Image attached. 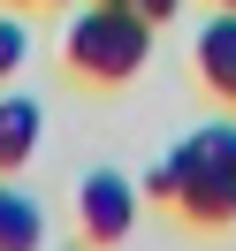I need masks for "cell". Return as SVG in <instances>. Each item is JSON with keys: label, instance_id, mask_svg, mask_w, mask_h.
<instances>
[{"label": "cell", "instance_id": "obj_1", "mask_svg": "<svg viewBox=\"0 0 236 251\" xmlns=\"http://www.w3.org/2000/svg\"><path fill=\"white\" fill-rule=\"evenodd\" d=\"M153 53V23L130 8V0H92L77 8L61 31V61L77 69L84 84H130Z\"/></svg>", "mask_w": 236, "mask_h": 251}, {"label": "cell", "instance_id": "obj_2", "mask_svg": "<svg viewBox=\"0 0 236 251\" xmlns=\"http://www.w3.org/2000/svg\"><path fill=\"white\" fill-rule=\"evenodd\" d=\"M175 205L198 228H229L236 221V122H206L175 145Z\"/></svg>", "mask_w": 236, "mask_h": 251}, {"label": "cell", "instance_id": "obj_3", "mask_svg": "<svg viewBox=\"0 0 236 251\" xmlns=\"http://www.w3.org/2000/svg\"><path fill=\"white\" fill-rule=\"evenodd\" d=\"M77 228L92 236V244H122L130 228H137V183L114 168H92L77 183Z\"/></svg>", "mask_w": 236, "mask_h": 251}, {"label": "cell", "instance_id": "obj_4", "mask_svg": "<svg viewBox=\"0 0 236 251\" xmlns=\"http://www.w3.org/2000/svg\"><path fill=\"white\" fill-rule=\"evenodd\" d=\"M190 61H198L206 92L236 107V8H213V16L198 23V38H190Z\"/></svg>", "mask_w": 236, "mask_h": 251}, {"label": "cell", "instance_id": "obj_5", "mask_svg": "<svg viewBox=\"0 0 236 251\" xmlns=\"http://www.w3.org/2000/svg\"><path fill=\"white\" fill-rule=\"evenodd\" d=\"M38 137H46V107H38L31 92H8V99H0V175L31 168Z\"/></svg>", "mask_w": 236, "mask_h": 251}, {"label": "cell", "instance_id": "obj_6", "mask_svg": "<svg viewBox=\"0 0 236 251\" xmlns=\"http://www.w3.org/2000/svg\"><path fill=\"white\" fill-rule=\"evenodd\" d=\"M46 244V213L31 190H16V175H0V251H38Z\"/></svg>", "mask_w": 236, "mask_h": 251}, {"label": "cell", "instance_id": "obj_7", "mask_svg": "<svg viewBox=\"0 0 236 251\" xmlns=\"http://www.w3.org/2000/svg\"><path fill=\"white\" fill-rule=\"evenodd\" d=\"M23 53H31V31H23L16 16H0V84L23 69Z\"/></svg>", "mask_w": 236, "mask_h": 251}, {"label": "cell", "instance_id": "obj_8", "mask_svg": "<svg viewBox=\"0 0 236 251\" xmlns=\"http://www.w3.org/2000/svg\"><path fill=\"white\" fill-rule=\"evenodd\" d=\"M137 198H160V205H175V160H153V168H145Z\"/></svg>", "mask_w": 236, "mask_h": 251}, {"label": "cell", "instance_id": "obj_9", "mask_svg": "<svg viewBox=\"0 0 236 251\" xmlns=\"http://www.w3.org/2000/svg\"><path fill=\"white\" fill-rule=\"evenodd\" d=\"M130 8H137V16H145V23H168V16H175V8H183V0H130Z\"/></svg>", "mask_w": 236, "mask_h": 251}, {"label": "cell", "instance_id": "obj_10", "mask_svg": "<svg viewBox=\"0 0 236 251\" xmlns=\"http://www.w3.org/2000/svg\"><path fill=\"white\" fill-rule=\"evenodd\" d=\"M8 8H31V0H8Z\"/></svg>", "mask_w": 236, "mask_h": 251}, {"label": "cell", "instance_id": "obj_11", "mask_svg": "<svg viewBox=\"0 0 236 251\" xmlns=\"http://www.w3.org/2000/svg\"><path fill=\"white\" fill-rule=\"evenodd\" d=\"M213 8H236V0H213Z\"/></svg>", "mask_w": 236, "mask_h": 251}, {"label": "cell", "instance_id": "obj_12", "mask_svg": "<svg viewBox=\"0 0 236 251\" xmlns=\"http://www.w3.org/2000/svg\"><path fill=\"white\" fill-rule=\"evenodd\" d=\"M61 8H69V0H61Z\"/></svg>", "mask_w": 236, "mask_h": 251}]
</instances>
